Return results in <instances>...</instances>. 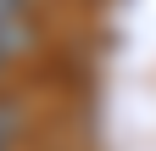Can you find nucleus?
Here are the masks:
<instances>
[{"instance_id": "obj_1", "label": "nucleus", "mask_w": 156, "mask_h": 151, "mask_svg": "<svg viewBox=\"0 0 156 151\" xmlns=\"http://www.w3.org/2000/svg\"><path fill=\"white\" fill-rule=\"evenodd\" d=\"M34 45V23H28V0H0V62L23 56Z\"/></svg>"}, {"instance_id": "obj_2", "label": "nucleus", "mask_w": 156, "mask_h": 151, "mask_svg": "<svg viewBox=\"0 0 156 151\" xmlns=\"http://www.w3.org/2000/svg\"><path fill=\"white\" fill-rule=\"evenodd\" d=\"M6 129H11V112L0 106V145H6Z\"/></svg>"}]
</instances>
